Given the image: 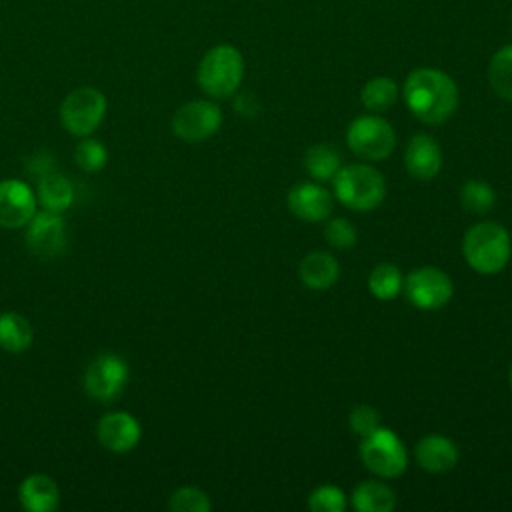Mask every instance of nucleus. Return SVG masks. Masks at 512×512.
<instances>
[{
  "label": "nucleus",
  "mask_w": 512,
  "mask_h": 512,
  "mask_svg": "<svg viewBox=\"0 0 512 512\" xmlns=\"http://www.w3.org/2000/svg\"><path fill=\"white\" fill-rule=\"evenodd\" d=\"M404 100L418 120L442 124L458 106V88L442 70L416 68L404 82Z\"/></svg>",
  "instance_id": "f257e3e1"
},
{
  "label": "nucleus",
  "mask_w": 512,
  "mask_h": 512,
  "mask_svg": "<svg viewBox=\"0 0 512 512\" xmlns=\"http://www.w3.org/2000/svg\"><path fill=\"white\" fill-rule=\"evenodd\" d=\"M466 264L478 274H498L510 260V234L498 222L474 224L462 242Z\"/></svg>",
  "instance_id": "f03ea898"
},
{
  "label": "nucleus",
  "mask_w": 512,
  "mask_h": 512,
  "mask_svg": "<svg viewBox=\"0 0 512 512\" xmlns=\"http://www.w3.org/2000/svg\"><path fill=\"white\" fill-rule=\"evenodd\" d=\"M244 76V58L230 44H218L210 48L196 72L198 86L212 98H228L232 96Z\"/></svg>",
  "instance_id": "7ed1b4c3"
},
{
  "label": "nucleus",
  "mask_w": 512,
  "mask_h": 512,
  "mask_svg": "<svg viewBox=\"0 0 512 512\" xmlns=\"http://www.w3.org/2000/svg\"><path fill=\"white\" fill-rule=\"evenodd\" d=\"M336 198L358 212L378 208L386 196V182L382 174L368 164H350L336 172L332 178Z\"/></svg>",
  "instance_id": "20e7f679"
},
{
  "label": "nucleus",
  "mask_w": 512,
  "mask_h": 512,
  "mask_svg": "<svg viewBox=\"0 0 512 512\" xmlns=\"http://www.w3.org/2000/svg\"><path fill=\"white\" fill-rule=\"evenodd\" d=\"M360 458L364 466L380 478H396L406 470L408 464L402 440L392 430L382 426L362 436Z\"/></svg>",
  "instance_id": "39448f33"
},
{
  "label": "nucleus",
  "mask_w": 512,
  "mask_h": 512,
  "mask_svg": "<svg viewBox=\"0 0 512 512\" xmlns=\"http://www.w3.org/2000/svg\"><path fill=\"white\" fill-rule=\"evenodd\" d=\"M106 106V96L98 88H74L60 104V122L72 136H90L104 120Z\"/></svg>",
  "instance_id": "423d86ee"
},
{
  "label": "nucleus",
  "mask_w": 512,
  "mask_h": 512,
  "mask_svg": "<svg viewBox=\"0 0 512 512\" xmlns=\"http://www.w3.org/2000/svg\"><path fill=\"white\" fill-rule=\"evenodd\" d=\"M128 364L114 352H102L84 370V390L98 402L116 400L128 382Z\"/></svg>",
  "instance_id": "0eeeda50"
},
{
  "label": "nucleus",
  "mask_w": 512,
  "mask_h": 512,
  "mask_svg": "<svg viewBox=\"0 0 512 512\" xmlns=\"http://www.w3.org/2000/svg\"><path fill=\"white\" fill-rule=\"evenodd\" d=\"M346 140L356 156L364 160H384L394 150L396 134L384 118L368 114L352 120Z\"/></svg>",
  "instance_id": "6e6552de"
},
{
  "label": "nucleus",
  "mask_w": 512,
  "mask_h": 512,
  "mask_svg": "<svg viewBox=\"0 0 512 512\" xmlns=\"http://www.w3.org/2000/svg\"><path fill=\"white\" fill-rule=\"evenodd\" d=\"M406 298L420 310H438L446 306L454 294L450 276L434 266H422L404 280Z\"/></svg>",
  "instance_id": "1a4fd4ad"
},
{
  "label": "nucleus",
  "mask_w": 512,
  "mask_h": 512,
  "mask_svg": "<svg viewBox=\"0 0 512 512\" xmlns=\"http://www.w3.org/2000/svg\"><path fill=\"white\" fill-rule=\"evenodd\" d=\"M222 126V110L210 100L182 104L172 116V132L186 142H202Z\"/></svg>",
  "instance_id": "9d476101"
},
{
  "label": "nucleus",
  "mask_w": 512,
  "mask_h": 512,
  "mask_svg": "<svg viewBox=\"0 0 512 512\" xmlns=\"http://www.w3.org/2000/svg\"><path fill=\"white\" fill-rule=\"evenodd\" d=\"M26 246L40 258H54L66 246V226L62 214L42 210L26 224Z\"/></svg>",
  "instance_id": "9b49d317"
},
{
  "label": "nucleus",
  "mask_w": 512,
  "mask_h": 512,
  "mask_svg": "<svg viewBox=\"0 0 512 512\" xmlns=\"http://www.w3.org/2000/svg\"><path fill=\"white\" fill-rule=\"evenodd\" d=\"M36 214L32 188L16 178L0 180V228H22Z\"/></svg>",
  "instance_id": "f8f14e48"
},
{
  "label": "nucleus",
  "mask_w": 512,
  "mask_h": 512,
  "mask_svg": "<svg viewBox=\"0 0 512 512\" xmlns=\"http://www.w3.org/2000/svg\"><path fill=\"white\" fill-rule=\"evenodd\" d=\"M98 442L114 454L130 452L142 438L140 422L130 412H108L96 424Z\"/></svg>",
  "instance_id": "ddd939ff"
},
{
  "label": "nucleus",
  "mask_w": 512,
  "mask_h": 512,
  "mask_svg": "<svg viewBox=\"0 0 512 512\" xmlns=\"http://www.w3.org/2000/svg\"><path fill=\"white\" fill-rule=\"evenodd\" d=\"M288 208L300 220L320 222L332 212V196L326 188L314 182H302L290 188Z\"/></svg>",
  "instance_id": "4468645a"
},
{
  "label": "nucleus",
  "mask_w": 512,
  "mask_h": 512,
  "mask_svg": "<svg viewBox=\"0 0 512 512\" xmlns=\"http://www.w3.org/2000/svg\"><path fill=\"white\" fill-rule=\"evenodd\" d=\"M404 166L416 180H432L442 168V150L430 134H416L406 146Z\"/></svg>",
  "instance_id": "2eb2a0df"
},
{
  "label": "nucleus",
  "mask_w": 512,
  "mask_h": 512,
  "mask_svg": "<svg viewBox=\"0 0 512 512\" xmlns=\"http://www.w3.org/2000/svg\"><path fill=\"white\" fill-rule=\"evenodd\" d=\"M18 500L28 512H54L60 506V488L46 474H30L18 486Z\"/></svg>",
  "instance_id": "dca6fc26"
},
{
  "label": "nucleus",
  "mask_w": 512,
  "mask_h": 512,
  "mask_svg": "<svg viewBox=\"0 0 512 512\" xmlns=\"http://www.w3.org/2000/svg\"><path fill=\"white\" fill-rule=\"evenodd\" d=\"M416 460L418 464L432 472V474H442L448 472L456 466L458 462V448L456 444L440 434H428L416 444Z\"/></svg>",
  "instance_id": "f3484780"
},
{
  "label": "nucleus",
  "mask_w": 512,
  "mask_h": 512,
  "mask_svg": "<svg viewBox=\"0 0 512 512\" xmlns=\"http://www.w3.org/2000/svg\"><path fill=\"white\" fill-rule=\"evenodd\" d=\"M298 274L310 290H328L338 280L340 266L332 254L316 250L302 258Z\"/></svg>",
  "instance_id": "a211bd4d"
},
{
  "label": "nucleus",
  "mask_w": 512,
  "mask_h": 512,
  "mask_svg": "<svg viewBox=\"0 0 512 512\" xmlns=\"http://www.w3.org/2000/svg\"><path fill=\"white\" fill-rule=\"evenodd\" d=\"M38 200L44 210L64 214L74 200L72 182L54 170L42 174L38 180Z\"/></svg>",
  "instance_id": "6ab92c4d"
},
{
  "label": "nucleus",
  "mask_w": 512,
  "mask_h": 512,
  "mask_svg": "<svg viewBox=\"0 0 512 512\" xmlns=\"http://www.w3.org/2000/svg\"><path fill=\"white\" fill-rule=\"evenodd\" d=\"M34 340L32 324L18 312L0 314V348L10 354H22Z\"/></svg>",
  "instance_id": "aec40b11"
},
{
  "label": "nucleus",
  "mask_w": 512,
  "mask_h": 512,
  "mask_svg": "<svg viewBox=\"0 0 512 512\" xmlns=\"http://www.w3.org/2000/svg\"><path fill=\"white\" fill-rule=\"evenodd\" d=\"M352 506L358 512H390L396 506V494L378 480H366L352 492Z\"/></svg>",
  "instance_id": "412c9836"
},
{
  "label": "nucleus",
  "mask_w": 512,
  "mask_h": 512,
  "mask_svg": "<svg viewBox=\"0 0 512 512\" xmlns=\"http://www.w3.org/2000/svg\"><path fill=\"white\" fill-rule=\"evenodd\" d=\"M304 168L312 178L326 182V180H332L340 170V156L334 148L326 144H316L308 148L304 156Z\"/></svg>",
  "instance_id": "4be33fe9"
},
{
  "label": "nucleus",
  "mask_w": 512,
  "mask_h": 512,
  "mask_svg": "<svg viewBox=\"0 0 512 512\" xmlns=\"http://www.w3.org/2000/svg\"><path fill=\"white\" fill-rule=\"evenodd\" d=\"M488 82L500 98L512 100V44L500 48L492 56L488 64Z\"/></svg>",
  "instance_id": "5701e85b"
},
{
  "label": "nucleus",
  "mask_w": 512,
  "mask_h": 512,
  "mask_svg": "<svg viewBox=\"0 0 512 512\" xmlns=\"http://www.w3.org/2000/svg\"><path fill=\"white\" fill-rule=\"evenodd\" d=\"M402 286H404V280H402L398 266L388 264V262L374 266L368 276V288L380 300L396 298L400 294Z\"/></svg>",
  "instance_id": "b1692460"
},
{
  "label": "nucleus",
  "mask_w": 512,
  "mask_h": 512,
  "mask_svg": "<svg viewBox=\"0 0 512 512\" xmlns=\"http://www.w3.org/2000/svg\"><path fill=\"white\" fill-rule=\"evenodd\" d=\"M360 98H362V104L370 112H382L396 102L398 88H396L394 80H390L386 76H378L364 84Z\"/></svg>",
  "instance_id": "393cba45"
},
{
  "label": "nucleus",
  "mask_w": 512,
  "mask_h": 512,
  "mask_svg": "<svg viewBox=\"0 0 512 512\" xmlns=\"http://www.w3.org/2000/svg\"><path fill=\"white\" fill-rule=\"evenodd\" d=\"M496 202V194L490 184L482 180H468L460 188V204L470 214H486L492 210Z\"/></svg>",
  "instance_id": "a878e982"
},
{
  "label": "nucleus",
  "mask_w": 512,
  "mask_h": 512,
  "mask_svg": "<svg viewBox=\"0 0 512 512\" xmlns=\"http://www.w3.org/2000/svg\"><path fill=\"white\" fill-rule=\"evenodd\" d=\"M74 160L84 172H98L108 162L106 146L96 138H86L74 148Z\"/></svg>",
  "instance_id": "bb28decb"
},
{
  "label": "nucleus",
  "mask_w": 512,
  "mask_h": 512,
  "mask_svg": "<svg viewBox=\"0 0 512 512\" xmlns=\"http://www.w3.org/2000/svg\"><path fill=\"white\" fill-rule=\"evenodd\" d=\"M168 508L174 512H208L212 508V502L204 490L194 486H182L172 492Z\"/></svg>",
  "instance_id": "cd10ccee"
},
{
  "label": "nucleus",
  "mask_w": 512,
  "mask_h": 512,
  "mask_svg": "<svg viewBox=\"0 0 512 512\" xmlns=\"http://www.w3.org/2000/svg\"><path fill=\"white\" fill-rule=\"evenodd\" d=\"M308 508L316 512H342L346 508L344 492L332 484L318 486L308 496Z\"/></svg>",
  "instance_id": "c85d7f7f"
},
{
  "label": "nucleus",
  "mask_w": 512,
  "mask_h": 512,
  "mask_svg": "<svg viewBox=\"0 0 512 512\" xmlns=\"http://www.w3.org/2000/svg\"><path fill=\"white\" fill-rule=\"evenodd\" d=\"M324 236L328 240L330 246L346 250L352 248L356 244V228L352 226L350 220L346 218H332L326 226H324Z\"/></svg>",
  "instance_id": "c756f323"
},
{
  "label": "nucleus",
  "mask_w": 512,
  "mask_h": 512,
  "mask_svg": "<svg viewBox=\"0 0 512 512\" xmlns=\"http://www.w3.org/2000/svg\"><path fill=\"white\" fill-rule=\"evenodd\" d=\"M348 424L354 434L366 436L380 426V414L376 408H372L368 404H358L352 408V412L348 416Z\"/></svg>",
  "instance_id": "7c9ffc66"
},
{
  "label": "nucleus",
  "mask_w": 512,
  "mask_h": 512,
  "mask_svg": "<svg viewBox=\"0 0 512 512\" xmlns=\"http://www.w3.org/2000/svg\"><path fill=\"white\" fill-rule=\"evenodd\" d=\"M236 110L242 116H254L258 112V102H256V98L252 94H242L236 100Z\"/></svg>",
  "instance_id": "2f4dec72"
},
{
  "label": "nucleus",
  "mask_w": 512,
  "mask_h": 512,
  "mask_svg": "<svg viewBox=\"0 0 512 512\" xmlns=\"http://www.w3.org/2000/svg\"><path fill=\"white\" fill-rule=\"evenodd\" d=\"M510 384H512V366H510Z\"/></svg>",
  "instance_id": "473e14b6"
}]
</instances>
